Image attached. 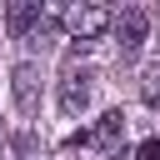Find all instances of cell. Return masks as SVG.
<instances>
[{"mask_svg": "<svg viewBox=\"0 0 160 160\" xmlns=\"http://www.w3.org/2000/svg\"><path fill=\"white\" fill-rule=\"evenodd\" d=\"M60 25L85 45V40H100V35L115 25V10H105V5H95V0H80V5H65V10H60Z\"/></svg>", "mask_w": 160, "mask_h": 160, "instance_id": "obj_1", "label": "cell"}, {"mask_svg": "<svg viewBox=\"0 0 160 160\" xmlns=\"http://www.w3.org/2000/svg\"><path fill=\"white\" fill-rule=\"evenodd\" d=\"M120 135H125V115H120V110H105V115H100L90 130H80V135H75V145H90V150H105V155H115Z\"/></svg>", "mask_w": 160, "mask_h": 160, "instance_id": "obj_2", "label": "cell"}, {"mask_svg": "<svg viewBox=\"0 0 160 160\" xmlns=\"http://www.w3.org/2000/svg\"><path fill=\"white\" fill-rule=\"evenodd\" d=\"M110 30H115V45H120V55H135V50L145 45V35H150V15H145V10H120Z\"/></svg>", "mask_w": 160, "mask_h": 160, "instance_id": "obj_3", "label": "cell"}, {"mask_svg": "<svg viewBox=\"0 0 160 160\" xmlns=\"http://www.w3.org/2000/svg\"><path fill=\"white\" fill-rule=\"evenodd\" d=\"M10 90H15V105H20V115H35V110H40V70H35L30 60L10 70Z\"/></svg>", "mask_w": 160, "mask_h": 160, "instance_id": "obj_4", "label": "cell"}, {"mask_svg": "<svg viewBox=\"0 0 160 160\" xmlns=\"http://www.w3.org/2000/svg\"><path fill=\"white\" fill-rule=\"evenodd\" d=\"M85 105H90V75L75 70V65H65V75H60V110L65 115H80Z\"/></svg>", "mask_w": 160, "mask_h": 160, "instance_id": "obj_5", "label": "cell"}, {"mask_svg": "<svg viewBox=\"0 0 160 160\" xmlns=\"http://www.w3.org/2000/svg\"><path fill=\"white\" fill-rule=\"evenodd\" d=\"M40 15H45V5H40V0H15V5L5 10V25H10V35H35Z\"/></svg>", "mask_w": 160, "mask_h": 160, "instance_id": "obj_6", "label": "cell"}, {"mask_svg": "<svg viewBox=\"0 0 160 160\" xmlns=\"http://www.w3.org/2000/svg\"><path fill=\"white\" fill-rule=\"evenodd\" d=\"M140 100H145L150 110H160V60L145 65V75H140Z\"/></svg>", "mask_w": 160, "mask_h": 160, "instance_id": "obj_7", "label": "cell"}, {"mask_svg": "<svg viewBox=\"0 0 160 160\" xmlns=\"http://www.w3.org/2000/svg\"><path fill=\"white\" fill-rule=\"evenodd\" d=\"M130 160H160V140H140Z\"/></svg>", "mask_w": 160, "mask_h": 160, "instance_id": "obj_8", "label": "cell"}]
</instances>
